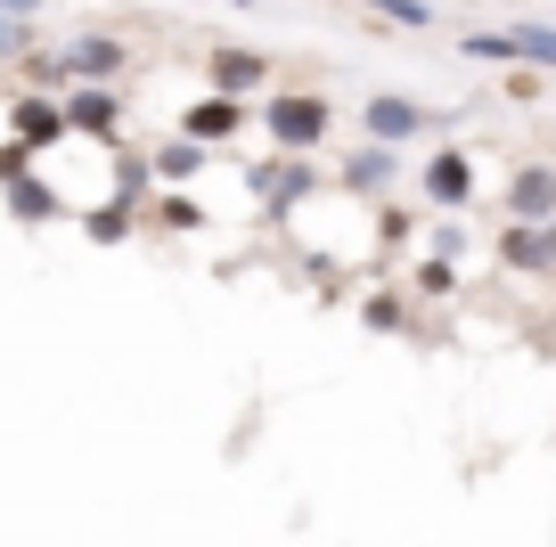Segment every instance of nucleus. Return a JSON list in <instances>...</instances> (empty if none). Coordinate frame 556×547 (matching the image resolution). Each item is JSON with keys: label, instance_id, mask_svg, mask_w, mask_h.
<instances>
[{"label": "nucleus", "instance_id": "f03ea898", "mask_svg": "<svg viewBox=\"0 0 556 547\" xmlns=\"http://www.w3.org/2000/svg\"><path fill=\"white\" fill-rule=\"evenodd\" d=\"M319 131V99H278V139H312Z\"/></svg>", "mask_w": 556, "mask_h": 547}, {"label": "nucleus", "instance_id": "423d86ee", "mask_svg": "<svg viewBox=\"0 0 556 547\" xmlns=\"http://www.w3.org/2000/svg\"><path fill=\"white\" fill-rule=\"evenodd\" d=\"M516 262H556V238H516Z\"/></svg>", "mask_w": 556, "mask_h": 547}, {"label": "nucleus", "instance_id": "0eeeda50", "mask_svg": "<svg viewBox=\"0 0 556 547\" xmlns=\"http://www.w3.org/2000/svg\"><path fill=\"white\" fill-rule=\"evenodd\" d=\"M0 9H9V17H17V9H41V0H0Z\"/></svg>", "mask_w": 556, "mask_h": 547}, {"label": "nucleus", "instance_id": "f257e3e1", "mask_svg": "<svg viewBox=\"0 0 556 547\" xmlns=\"http://www.w3.org/2000/svg\"><path fill=\"white\" fill-rule=\"evenodd\" d=\"M475 50H483V58L523 50V58H548V66H556V34H540V25H523V34H475Z\"/></svg>", "mask_w": 556, "mask_h": 547}, {"label": "nucleus", "instance_id": "7ed1b4c3", "mask_svg": "<svg viewBox=\"0 0 556 547\" xmlns=\"http://www.w3.org/2000/svg\"><path fill=\"white\" fill-rule=\"evenodd\" d=\"M556 205V180H548V171H523V180H516V213H548Z\"/></svg>", "mask_w": 556, "mask_h": 547}, {"label": "nucleus", "instance_id": "20e7f679", "mask_svg": "<svg viewBox=\"0 0 556 547\" xmlns=\"http://www.w3.org/2000/svg\"><path fill=\"white\" fill-rule=\"evenodd\" d=\"M368 123H377L384 139H401V131H417V106H401V99H377V106H368Z\"/></svg>", "mask_w": 556, "mask_h": 547}, {"label": "nucleus", "instance_id": "39448f33", "mask_svg": "<svg viewBox=\"0 0 556 547\" xmlns=\"http://www.w3.org/2000/svg\"><path fill=\"white\" fill-rule=\"evenodd\" d=\"M434 189L442 196H467V164H458V155H442V164H434Z\"/></svg>", "mask_w": 556, "mask_h": 547}]
</instances>
